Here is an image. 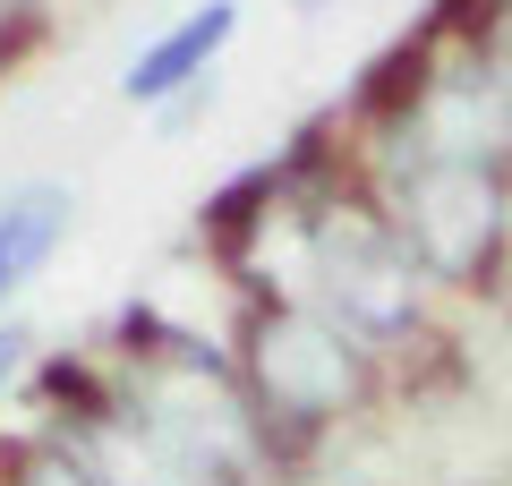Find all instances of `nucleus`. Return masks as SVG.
I'll return each mask as SVG.
<instances>
[{"instance_id": "obj_1", "label": "nucleus", "mask_w": 512, "mask_h": 486, "mask_svg": "<svg viewBox=\"0 0 512 486\" xmlns=\"http://www.w3.org/2000/svg\"><path fill=\"white\" fill-rule=\"evenodd\" d=\"M325 282H333V316H350L359 333H393L402 324V299H410V265L402 248L384 231H367V222H350V231L325 239Z\"/></svg>"}, {"instance_id": "obj_2", "label": "nucleus", "mask_w": 512, "mask_h": 486, "mask_svg": "<svg viewBox=\"0 0 512 486\" xmlns=\"http://www.w3.org/2000/svg\"><path fill=\"white\" fill-rule=\"evenodd\" d=\"M265 393L291 410H333L350 393V350L316 316H274L265 324Z\"/></svg>"}, {"instance_id": "obj_3", "label": "nucleus", "mask_w": 512, "mask_h": 486, "mask_svg": "<svg viewBox=\"0 0 512 486\" xmlns=\"http://www.w3.org/2000/svg\"><path fill=\"white\" fill-rule=\"evenodd\" d=\"M231 26H239V0H205V9H188V18L171 26L154 52L128 60V103H163L171 86H188V77H197L205 60L231 43Z\"/></svg>"}, {"instance_id": "obj_4", "label": "nucleus", "mask_w": 512, "mask_h": 486, "mask_svg": "<svg viewBox=\"0 0 512 486\" xmlns=\"http://www.w3.org/2000/svg\"><path fill=\"white\" fill-rule=\"evenodd\" d=\"M60 231H69V188L60 180H35L0 205V299H18L43 265H52Z\"/></svg>"}, {"instance_id": "obj_5", "label": "nucleus", "mask_w": 512, "mask_h": 486, "mask_svg": "<svg viewBox=\"0 0 512 486\" xmlns=\"http://www.w3.org/2000/svg\"><path fill=\"white\" fill-rule=\"evenodd\" d=\"M26 486H103V478H94L86 461H69V452H43V461L26 469Z\"/></svg>"}, {"instance_id": "obj_6", "label": "nucleus", "mask_w": 512, "mask_h": 486, "mask_svg": "<svg viewBox=\"0 0 512 486\" xmlns=\"http://www.w3.org/2000/svg\"><path fill=\"white\" fill-rule=\"evenodd\" d=\"M18 350H26V342H18V324H0V384H9V367H18Z\"/></svg>"}, {"instance_id": "obj_7", "label": "nucleus", "mask_w": 512, "mask_h": 486, "mask_svg": "<svg viewBox=\"0 0 512 486\" xmlns=\"http://www.w3.org/2000/svg\"><path fill=\"white\" fill-rule=\"evenodd\" d=\"M299 9H316V0H299Z\"/></svg>"}]
</instances>
